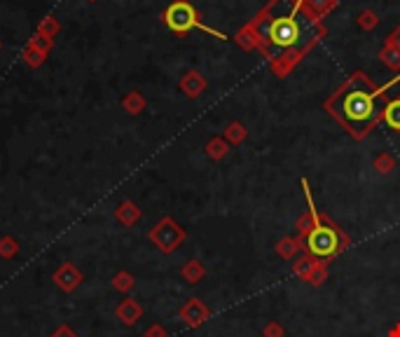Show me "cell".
I'll use <instances>...</instances> for the list:
<instances>
[{
  "mask_svg": "<svg viewBox=\"0 0 400 337\" xmlns=\"http://www.w3.org/2000/svg\"><path fill=\"white\" fill-rule=\"evenodd\" d=\"M384 122L389 124L393 131H400V99L389 101V106L384 108Z\"/></svg>",
  "mask_w": 400,
  "mask_h": 337,
  "instance_id": "5",
  "label": "cell"
},
{
  "mask_svg": "<svg viewBox=\"0 0 400 337\" xmlns=\"http://www.w3.org/2000/svg\"><path fill=\"white\" fill-rule=\"evenodd\" d=\"M255 35L269 56L302 52L319 38V28L295 0H274L255 26Z\"/></svg>",
  "mask_w": 400,
  "mask_h": 337,
  "instance_id": "1",
  "label": "cell"
},
{
  "mask_svg": "<svg viewBox=\"0 0 400 337\" xmlns=\"http://www.w3.org/2000/svg\"><path fill=\"white\" fill-rule=\"evenodd\" d=\"M164 22H166V26H169L171 31H176V33H188V31H192V28H202V31H206V33H211L213 38L225 40L223 33H218V31L204 26V24L199 22L197 10L192 8L188 0H176L173 5H169V10L164 12Z\"/></svg>",
  "mask_w": 400,
  "mask_h": 337,
  "instance_id": "4",
  "label": "cell"
},
{
  "mask_svg": "<svg viewBox=\"0 0 400 337\" xmlns=\"http://www.w3.org/2000/svg\"><path fill=\"white\" fill-rule=\"evenodd\" d=\"M393 82L384 85L382 89L372 85L370 80L363 75H356L339 89V94L333 99V113L342 124L346 126L351 133L363 136L379 117V97L384 94V89H389Z\"/></svg>",
  "mask_w": 400,
  "mask_h": 337,
  "instance_id": "2",
  "label": "cell"
},
{
  "mask_svg": "<svg viewBox=\"0 0 400 337\" xmlns=\"http://www.w3.org/2000/svg\"><path fill=\"white\" fill-rule=\"evenodd\" d=\"M305 195H307L309 206H312L309 208V211H312V230H309V234H307V249L312 256L328 260L342 249V234L335 230L330 222L319 218V213H316V208L312 204V195H309L307 181H305Z\"/></svg>",
  "mask_w": 400,
  "mask_h": 337,
  "instance_id": "3",
  "label": "cell"
}]
</instances>
